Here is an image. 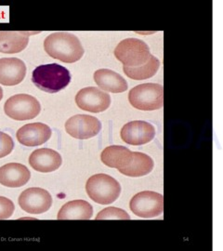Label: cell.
Returning <instances> with one entry per match:
<instances>
[{
    "instance_id": "cell-16",
    "label": "cell",
    "mask_w": 223,
    "mask_h": 251,
    "mask_svg": "<svg viewBox=\"0 0 223 251\" xmlns=\"http://www.w3.org/2000/svg\"><path fill=\"white\" fill-rule=\"evenodd\" d=\"M102 163L109 168L116 170L124 169L133 159V152L121 145H112L106 147L100 154Z\"/></svg>"
},
{
    "instance_id": "cell-23",
    "label": "cell",
    "mask_w": 223,
    "mask_h": 251,
    "mask_svg": "<svg viewBox=\"0 0 223 251\" xmlns=\"http://www.w3.org/2000/svg\"><path fill=\"white\" fill-rule=\"evenodd\" d=\"M14 148V143L9 135L0 131V158L7 156L12 152Z\"/></svg>"
},
{
    "instance_id": "cell-17",
    "label": "cell",
    "mask_w": 223,
    "mask_h": 251,
    "mask_svg": "<svg viewBox=\"0 0 223 251\" xmlns=\"http://www.w3.org/2000/svg\"><path fill=\"white\" fill-rule=\"evenodd\" d=\"M94 81L101 90L112 93H122L128 88L123 76L109 69L97 70L94 73Z\"/></svg>"
},
{
    "instance_id": "cell-5",
    "label": "cell",
    "mask_w": 223,
    "mask_h": 251,
    "mask_svg": "<svg viewBox=\"0 0 223 251\" xmlns=\"http://www.w3.org/2000/svg\"><path fill=\"white\" fill-rule=\"evenodd\" d=\"M116 59L126 67H138L147 63L152 56L148 45L138 38L122 40L115 49Z\"/></svg>"
},
{
    "instance_id": "cell-8",
    "label": "cell",
    "mask_w": 223,
    "mask_h": 251,
    "mask_svg": "<svg viewBox=\"0 0 223 251\" xmlns=\"http://www.w3.org/2000/svg\"><path fill=\"white\" fill-rule=\"evenodd\" d=\"M19 205L27 213L41 214L48 211L52 205V197L42 188H29L19 197Z\"/></svg>"
},
{
    "instance_id": "cell-2",
    "label": "cell",
    "mask_w": 223,
    "mask_h": 251,
    "mask_svg": "<svg viewBox=\"0 0 223 251\" xmlns=\"http://www.w3.org/2000/svg\"><path fill=\"white\" fill-rule=\"evenodd\" d=\"M32 81L39 90L48 93H57L70 84L71 75L64 66L50 63L37 66L33 72Z\"/></svg>"
},
{
    "instance_id": "cell-12",
    "label": "cell",
    "mask_w": 223,
    "mask_h": 251,
    "mask_svg": "<svg viewBox=\"0 0 223 251\" xmlns=\"http://www.w3.org/2000/svg\"><path fill=\"white\" fill-rule=\"evenodd\" d=\"M16 137L20 144L35 147L44 144L50 139L51 129L43 123H31L23 126L17 131Z\"/></svg>"
},
{
    "instance_id": "cell-24",
    "label": "cell",
    "mask_w": 223,
    "mask_h": 251,
    "mask_svg": "<svg viewBox=\"0 0 223 251\" xmlns=\"http://www.w3.org/2000/svg\"><path fill=\"white\" fill-rule=\"evenodd\" d=\"M15 206L9 198L0 197V220H7L13 214Z\"/></svg>"
},
{
    "instance_id": "cell-15",
    "label": "cell",
    "mask_w": 223,
    "mask_h": 251,
    "mask_svg": "<svg viewBox=\"0 0 223 251\" xmlns=\"http://www.w3.org/2000/svg\"><path fill=\"white\" fill-rule=\"evenodd\" d=\"M30 178V171L25 165L9 163L0 168V183L6 187H22L26 184Z\"/></svg>"
},
{
    "instance_id": "cell-18",
    "label": "cell",
    "mask_w": 223,
    "mask_h": 251,
    "mask_svg": "<svg viewBox=\"0 0 223 251\" xmlns=\"http://www.w3.org/2000/svg\"><path fill=\"white\" fill-rule=\"evenodd\" d=\"M30 33L19 31H0V52L14 54L23 51L29 42Z\"/></svg>"
},
{
    "instance_id": "cell-10",
    "label": "cell",
    "mask_w": 223,
    "mask_h": 251,
    "mask_svg": "<svg viewBox=\"0 0 223 251\" xmlns=\"http://www.w3.org/2000/svg\"><path fill=\"white\" fill-rule=\"evenodd\" d=\"M77 106L87 112L100 113L110 107L111 97L107 92L89 87L79 90L75 96Z\"/></svg>"
},
{
    "instance_id": "cell-22",
    "label": "cell",
    "mask_w": 223,
    "mask_h": 251,
    "mask_svg": "<svg viewBox=\"0 0 223 251\" xmlns=\"http://www.w3.org/2000/svg\"><path fill=\"white\" fill-rule=\"evenodd\" d=\"M95 220H130V216L124 209L110 206L99 211Z\"/></svg>"
},
{
    "instance_id": "cell-9",
    "label": "cell",
    "mask_w": 223,
    "mask_h": 251,
    "mask_svg": "<svg viewBox=\"0 0 223 251\" xmlns=\"http://www.w3.org/2000/svg\"><path fill=\"white\" fill-rule=\"evenodd\" d=\"M101 123L96 117L88 115H76L65 123V130L77 140H88L99 134Z\"/></svg>"
},
{
    "instance_id": "cell-7",
    "label": "cell",
    "mask_w": 223,
    "mask_h": 251,
    "mask_svg": "<svg viewBox=\"0 0 223 251\" xmlns=\"http://www.w3.org/2000/svg\"><path fill=\"white\" fill-rule=\"evenodd\" d=\"M129 207L134 214L141 218H154L164 211V197L155 192L144 191L134 196Z\"/></svg>"
},
{
    "instance_id": "cell-1",
    "label": "cell",
    "mask_w": 223,
    "mask_h": 251,
    "mask_svg": "<svg viewBox=\"0 0 223 251\" xmlns=\"http://www.w3.org/2000/svg\"><path fill=\"white\" fill-rule=\"evenodd\" d=\"M44 49L50 57L63 63H75L84 55V49L79 39L65 32L53 33L48 36L45 39Z\"/></svg>"
},
{
    "instance_id": "cell-14",
    "label": "cell",
    "mask_w": 223,
    "mask_h": 251,
    "mask_svg": "<svg viewBox=\"0 0 223 251\" xmlns=\"http://www.w3.org/2000/svg\"><path fill=\"white\" fill-rule=\"evenodd\" d=\"M63 163L61 154L52 149H37L29 156L30 166L36 171L49 173L57 171Z\"/></svg>"
},
{
    "instance_id": "cell-20",
    "label": "cell",
    "mask_w": 223,
    "mask_h": 251,
    "mask_svg": "<svg viewBox=\"0 0 223 251\" xmlns=\"http://www.w3.org/2000/svg\"><path fill=\"white\" fill-rule=\"evenodd\" d=\"M154 163L152 158L143 152H134L131 163L119 172L128 177H142L149 174L153 169Z\"/></svg>"
},
{
    "instance_id": "cell-11",
    "label": "cell",
    "mask_w": 223,
    "mask_h": 251,
    "mask_svg": "<svg viewBox=\"0 0 223 251\" xmlns=\"http://www.w3.org/2000/svg\"><path fill=\"white\" fill-rule=\"evenodd\" d=\"M121 139L130 145H143L148 144L155 136L154 126L145 121H131L126 123L121 129Z\"/></svg>"
},
{
    "instance_id": "cell-21",
    "label": "cell",
    "mask_w": 223,
    "mask_h": 251,
    "mask_svg": "<svg viewBox=\"0 0 223 251\" xmlns=\"http://www.w3.org/2000/svg\"><path fill=\"white\" fill-rule=\"evenodd\" d=\"M160 68V61L154 57L151 56L149 61L145 64L138 67H126L124 66V73L129 78L134 80H144L152 77Z\"/></svg>"
},
{
    "instance_id": "cell-6",
    "label": "cell",
    "mask_w": 223,
    "mask_h": 251,
    "mask_svg": "<svg viewBox=\"0 0 223 251\" xmlns=\"http://www.w3.org/2000/svg\"><path fill=\"white\" fill-rule=\"evenodd\" d=\"M4 111L8 117L14 120L25 121L37 117L41 106L35 97L28 94H17L7 100Z\"/></svg>"
},
{
    "instance_id": "cell-4",
    "label": "cell",
    "mask_w": 223,
    "mask_h": 251,
    "mask_svg": "<svg viewBox=\"0 0 223 251\" xmlns=\"http://www.w3.org/2000/svg\"><path fill=\"white\" fill-rule=\"evenodd\" d=\"M128 100L138 110H158L164 105V88L155 83L139 85L129 91Z\"/></svg>"
},
{
    "instance_id": "cell-13",
    "label": "cell",
    "mask_w": 223,
    "mask_h": 251,
    "mask_svg": "<svg viewBox=\"0 0 223 251\" xmlns=\"http://www.w3.org/2000/svg\"><path fill=\"white\" fill-rule=\"evenodd\" d=\"M26 75L25 63L18 58L0 59V84L16 86L22 83Z\"/></svg>"
},
{
    "instance_id": "cell-3",
    "label": "cell",
    "mask_w": 223,
    "mask_h": 251,
    "mask_svg": "<svg viewBox=\"0 0 223 251\" xmlns=\"http://www.w3.org/2000/svg\"><path fill=\"white\" fill-rule=\"evenodd\" d=\"M86 191L94 202L100 205H109L119 198L121 186L119 182L107 174H96L87 180Z\"/></svg>"
},
{
    "instance_id": "cell-25",
    "label": "cell",
    "mask_w": 223,
    "mask_h": 251,
    "mask_svg": "<svg viewBox=\"0 0 223 251\" xmlns=\"http://www.w3.org/2000/svg\"><path fill=\"white\" fill-rule=\"evenodd\" d=\"M2 98H3V90H2L1 87H0V100H2Z\"/></svg>"
},
{
    "instance_id": "cell-19",
    "label": "cell",
    "mask_w": 223,
    "mask_h": 251,
    "mask_svg": "<svg viewBox=\"0 0 223 251\" xmlns=\"http://www.w3.org/2000/svg\"><path fill=\"white\" fill-rule=\"evenodd\" d=\"M93 207L85 200H74L66 203L58 213V220H89Z\"/></svg>"
}]
</instances>
